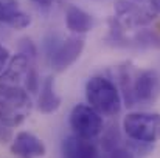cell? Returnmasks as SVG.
<instances>
[{"label": "cell", "instance_id": "1", "mask_svg": "<svg viewBox=\"0 0 160 158\" xmlns=\"http://www.w3.org/2000/svg\"><path fill=\"white\" fill-rule=\"evenodd\" d=\"M31 112V99L23 85L0 84V122L6 127L20 126Z\"/></svg>", "mask_w": 160, "mask_h": 158}, {"label": "cell", "instance_id": "2", "mask_svg": "<svg viewBox=\"0 0 160 158\" xmlns=\"http://www.w3.org/2000/svg\"><path fill=\"white\" fill-rule=\"evenodd\" d=\"M86 98L90 107L104 116H115L121 110V95L115 82L106 76H92L86 84Z\"/></svg>", "mask_w": 160, "mask_h": 158}, {"label": "cell", "instance_id": "3", "mask_svg": "<svg viewBox=\"0 0 160 158\" xmlns=\"http://www.w3.org/2000/svg\"><path fill=\"white\" fill-rule=\"evenodd\" d=\"M115 20L124 30H140L152 23L159 14L152 0H115Z\"/></svg>", "mask_w": 160, "mask_h": 158}, {"label": "cell", "instance_id": "4", "mask_svg": "<svg viewBox=\"0 0 160 158\" xmlns=\"http://www.w3.org/2000/svg\"><path fill=\"white\" fill-rule=\"evenodd\" d=\"M123 130L131 141L154 144L160 140V113L132 112L123 119Z\"/></svg>", "mask_w": 160, "mask_h": 158}, {"label": "cell", "instance_id": "5", "mask_svg": "<svg viewBox=\"0 0 160 158\" xmlns=\"http://www.w3.org/2000/svg\"><path fill=\"white\" fill-rule=\"evenodd\" d=\"M68 122H70L72 132L86 140L97 138L103 132V127H104L101 113H98L89 104L75 105L70 112Z\"/></svg>", "mask_w": 160, "mask_h": 158}, {"label": "cell", "instance_id": "6", "mask_svg": "<svg viewBox=\"0 0 160 158\" xmlns=\"http://www.w3.org/2000/svg\"><path fill=\"white\" fill-rule=\"evenodd\" d=\"M45 45L52 67L56 71H64L72 64H75L81 56L84 50V39L79 36H70L58 42L56 37H53L52 41H47Z\"/></svg>", "mask_w": 160, "mask_h": 158}, {"label": "cell", "instance_id": "7", "mask_svg": "<svg viewBox=\"0 0 160 158\" xmlns=\"http://www.w3.org/2000/svg\"><path fill=\"white\" fill-rule=\"evenodd\" d=\"M134 103L135 104H152L160 95V76L156 70H145L134 79Z\"/></svg>", "mask_w": 160, "mask_h": 158}, {"label": "cell", "instance_id": "8", "mask_svg": "<svg viewBox=\"0 0 160 158\" xmlns=\"http://www.w3.org/2000/svg\"><path fill=\"white\" fill-rule=\"evenodd\" d=\"M45 152V144L30 132H19L11 144V154L17 158H41Z\"/></svg>", "mask_w": 160, "mask_h": 158}, {"label": "cell", "instance_id": "9", "mask_svg": "<svg viewBox=\"0 0 160 158\" xmlns=\"http://www.w3.org/2000/svg\"><path fill=\"white\" fill-rule=\"evenodd\" d=\"M62 158H98V149L92 140L73 133L62 141Z\"/></svg>", "mask_w": 160, "mask_h": 158}, {"label": "cell", "instance_id": "10", "mask_svg": "<svg viewBox=\"0 0 160 158\" xmlns=\"http://www.w3.org/2000/svg\"><path fill=\"white\" fill-rule=\"evenodd\" d=\"M65 25L72 33L79 36V34H86L92 30L93 19L84 9H81L75 5H68L65 9Z\"/></svg>", "mask_w": 160, "mask_h": 158}, {"label": "cell", "instance_id": "11", "mask_svg": "<svg viewBox=\"0 0 160 158\" xmlns=\"http://www.w3.org/2000/svg\"><path fill=\"white\" fill-rule=\"evenodd\" d=\"M0 23H6L12 28L22 30L31 23V19L28 14H25L22 9H19L16 6V3L0 0Z\"/></svg>", "mask_w": 160, "mask_h": 158}, {"label": "cell", "instance_id": "12", "mask_svg": "<svg viewBox=\"0 0 160 158\" xmlns=\"http://www.w3.org/2000/svg\"><path fill=\"white\" fill-rule=\"evenodd\" d=\"M61 107V98L54 92V79L52 76L45 78L41 85V95L38 99V108L42 113H53Z\"/></svg>", "mask_w": 160, "mask_h": 158}, {"label": "cell", "instance_id": "13", "mask_svg": "<svg viewBox=\"0 0 160 158\" xmlns=\"http://www.w3.org/2000/svg\"><path fill=\"white\" fill-rule=\"evenodd\" d=\"M134 79L131 74V67L128 64H124L123 67L118 68V82H120V89L123 93V99L128 107L135 105L134 103V93H132V87H134Z\"/></svg>", "mask_w": 160, "mask_h": 158}, {"label": "cell", "instance_id": "14", "mask_svg": "<svg viewBox=\"0 0 160 158\" xmlns=\"http://www.w3.org/2000/svg\"><path fill=\"white\" fill-rule=\"evenodd\" d=\"M131 44L140 48H160V36L157 31L140 28V31L134 34Z\"/></svg>", "mask_w": 160, "mask_h": 158}, {"label": "cell", "instance_id": "15", "mask_svg": "<svg viewBox=\"0 0 160 158\" xmlns=\"http://www.w3.org/2000/svg\"><path fill=\"white\" fill-rule=\"evenodd\" d=\"M118 141H120V135H118L117 127H110V130H107L104 133V136H103V149L109 154L112 149L120 146Z\"/></svg>", "mask_w": 160, "mask_h": 158}, {"label": "cell", "instance_id": "16", "mask_svg": "<svg viewBox=\"0 0 160 158\" xmlns=\"http://www.w3.org/2000/svg\"><path fill=\"white\" fill-rule=\"evenodd\" d=\"M19 53H20V54H23V56H27V57L33 62V60L36 59L38 50H36L34 44H33L30 39H22V41H20V44H19Z\"/></svg>", "mask_w": 160, "mask_h": 158}, {"label": "cell", "instance_id": "17", "mask_svg": "<svg viewBox=\"0 0 160 158\" xmlns=\"http://www.w3.org/2000/svg\"><path fill=\"white\" fill-rule=\"evenodd\" d=\"M38 87H39L38 73H36V70L31 67V68H30V71H28V74H27V79H25V89H27V92L34 93V92L38 90Z\"/></svg>", "mask_w": 160, "mask_h": 158}, {"label": "cell", "instance_id": "18", "mask_svg": "<svg viewBox=\"0 0 160 158\" xmlns=\"http://www.w3.org/2000/svg\"><path fill=\"white\" fill-rule=\"evenodd\" d=\"M107 155H109V158H135L134 152L129 147H124V146H118V147L112 149Z\"/></svg>", "mask_w": 160, "mask_h": 158}, {"label": "cell", "instance_id": "19", "mask_svg": "<svg viewBox=\"0 0 160 158\" xmlns=\"http://www.w3.org/2000/svg\"><path fill=\"white\" fill-rule=\"evenodd\" d=\"M9 60H11V54L8 51V48H5L3 45H0V73L8 67Z\"/></svg>", "mask_w": 160, "mask_h": 158}, {"label": "cell", "instance_id": "20", "mask_svg": "<svg viewBox=\"0 0 160 158\" xmlns=\"http://www.w3.org/2000/svg\"><path fill=\"white\" fill-rule=\"evenodd\" d=\"M30 2L34 3L36 6H39V8H50L54 0H30Z\"/></svg>", "mask_w": 160, "mask_h": 158}, {"label": "cell", "instance_id": "21", "mask_svg": "<svg viewBox=\"0 0 160 158\" xmlns=\"http://www.w3.org/2000/svg\"><path fill=\"white\" fill-rule=\"evenodd\" d=\"M152 3H154V6L157 8V11L160 12V0H152Z\"/></svg>", "mask_w": 160, "mask_h": 158}, {"label": "cell", "instance_id": "22", "mask_svg": "<svg viewBox=\"0 0 160 158\" xmlns=\"http://www.w3.org/2000/svg\"><path fill=\"white\" fill-rule=\"evenodd\" d=\"M159 30H160V22H159Z\"/></svg>", "mask_w": 160, "mask_h": 158}]
</instances>
